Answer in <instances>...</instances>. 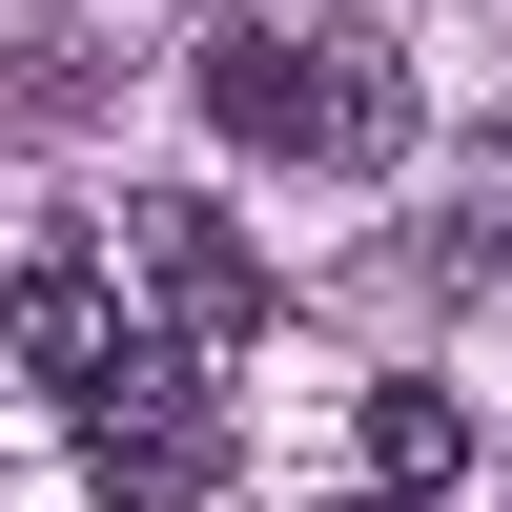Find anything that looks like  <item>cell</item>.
Masks as SVG:
<instances>
[{"label":"cell","mask_w":512,"mask_h":512,"mask_svg":"<svg viewBox=\"0 0 512 512\" xmlns=\"http://www.w3.org/2000/svg\"><path fill=\"white\" fill-rule=\"evenodd\" d=\"M472 472V410L451 390H369V492H451Z\"/></svg>","instance_id":"4"},{"label":"cell","mask_w":512,"mask_h":512,"mask_svg":"<svg viewBox=\"0 0 512 512\" xmlns=\"http://www.w3.org/2000/svg\"><path fill=\"white\" fill-rule=\"evenodd\" d=\"M369 512H431V492H369Z\"/></svg>","instance_id":"6"},{"label":"cell","mask_w":512,"mask_h":512,"mask_svg":"<svg viewBox=\"0 0 512 512\" xmlns=\"http://www.w3.org/2000/svg\"><path fill=\"white\" fill-rule=\"evenodd\" d=\"M0 349H21L41 390H103V369L144 349V328H123V267H103V226H82V246H41V267L0 287Z\"/></svg>","instance_id":"3"},{"label":"cell","mask_w":512,"mask_h":512,"mask_svg":"<svg viewBox=\"0 0 512 512\" xmlns=\"http://www.w3.org/2000/svg\"><path fill=\"white\" fill-rule=\"evenodd\" d=\"M103 267H123V328H144V349H226L246 308H267V246L226 226V205H185V185H144L103 226Z\"/></svg>","instance_id":"2"},{"label":"cell","mask_w":512,"mask_h":512,"mask_svg":"<svg viewBox=\"0 0 512 512\" xmlns=\"http://www.w3.org/2000/svg\"><path fill=\"white\" fill-rule=\"evenodd\" d=\"M451 267H472V287H512V123H472V144H451Z\"/></svg>","instance_id":"5"},{"label":"cell","mask_w":512,"mask_h":512,"mask_svg":"<svg viewBox=\"0 0 512 512\" xmlns=\"http://www.w3.org/2000/svg\"><path fill=\"white\" fill-rule=\"evenodd\" d=\"M205 123H226L246 164H308V185H369V164H410V62L390 21H226L205 41Z\"/></svg>","instance_id":"1"}]
</instances>
